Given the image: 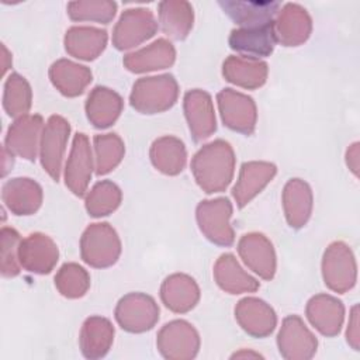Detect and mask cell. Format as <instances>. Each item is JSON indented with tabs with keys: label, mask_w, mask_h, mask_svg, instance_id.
Segmentation results:
<instances>
[{
	"label": "cell",
	"mask_w": 360,
	"mask_h": 360,
	"mask_svg": "<svg viewBox=\"0 0 360 360\" xmlns=\"http://www.w3.org/2000/svg\"><path fill=\"white\" fill-rule=\"evenodd\" d=\"M122 193L120 187L110 181L101 180L93 186V188L86 195V210L89 215L98 218L114 212L121 204Z\"/></svg>",
	"instance_id": "obj_36"
},
{
	"label": "cell",
	"mask_w": 360,
	"mask_h": 360,
	"mask_svg": "<svg viewBox=\"0 0 360 360\" xmlns=\"http://www.w3.org/2000/svg\"><path fill=\"white\" fill-rule=\"evenodd\" d=\"M214 278L218 287L229 294L255 292L260 287V283L239 266L232 253L218 257L214 266Z\"/></svg>",
	"instance_id": "obj_27"
},
{
	"label": "cell",
	"mask_w": 360,
	"mask_h": 360,
	"mask_svg": "<svg viewBox=\"0 0 360 360\" xmlns=\"http://www.w3.org/2000/svg\"><path fill=\"white\" fill-rule=\"evenodd\" d=\"M21 243L20 233L10 226L1 228V274L3 277H15L20 274L18 248Z\"/></svg>",
	"instance_id": "obj_40"
},
{
	"label": "cell",
	"mask_w": 360,
	"mask_h": 360,
	"mask_svg": "<svg viewBox=\"0 0 360 360\" xmlns=\"http://www.w3.org/2000/svg\"><path fill=\"white\" fill-rule=\"evenodd\" d=\"M115 321L127 332L142 333L150 330L159 321V307L150 295L129 292L118 301Z\"/></svg>",
	"instance_id": "obj_6"
},
{
	"label": "cell",
	"mask_w": 360,
	"mask_h": 360,
	"mask_svg": "<svg viewBox=\"0 0 360 360\" xmlns=\"http://www.w3.org/2000/svg\"><path fill=\"white\" fill-rule=\"evenodd\" d=\"M31 101L32 91L30 83L18 73H11L6 79L3 93V107L7 115L14 118L25 115L31 108Z\"/></svg>",
	"instance_id": "obj_35"
},
{
	"label": "cell",
	"mask_w": 360,
	"mask_h": 360,
	"mask_svg": "<svg viewBox=\"0 0 360 360\" xmlns=\"http://www.w3.org/2000/svg\"><path fill=\"white\" fill-rule=\"evenodd\" d=\"M228 41L231 49L240 53V56L253 59L269 56L277 42L274 35V21L257 27L232 30Z\"/></svg>",
	"instance_id": "obj_17"
},
{
	"label": "cell",
	"mask_w": 360,
	"mask_h": 360,
	"mask_svg": "<svg viewBox=\"0 0 360 360\" xmlns=\"http://www.w3.org/2000/svg\"><path fill=\"white\" fill-rule=\"evenodd\" d=\"M107 31L94 27H72L65 35V49L69 55L82 59H96L107 45Z\"/></svg>",
	"instance_id": "obj_31"
},
{
	"label": "cell",
	"mask_w": 360,
	"mask_h": 360,
	"mask_svg": "<svg viewBox=\"0 0 360 360\" xmlns=\"http://www.w3.org/2000/svg\"><path fill=\"white\" fill-rule=\"evenodd\" d=\"M58 291L66 298H80L90 287V276L77 263H65L55 276Z\"/></svg>",
	"instance_id": "obj_38"
},
{
	"label": "cell",
	"mask_w": 360,
	"mask_h": 360,
	"mask_svg": "<svg viewBox=\"0 0 360 360\" xmlns=\"http://www.w3.org/2000/svg\"><path fill=\"white\" fill-rule=\"evenodd\" d=\"M160 298L166 308L176 314L193 309L200 300V288L194 278L176 273L165 278L160 287Z\"/></svg>",
	"instance_id": "obj_23"
},
{
	"label": "cell",
	"mask_w": 360,
	"mask_h": 360,
	"mask_svg": "<svg viewBox=\"0 0 360 360\" xmlns=\"http://www.w3.org/2000/svg\"><path fill=\"white\" fill-rule=\"evenodd\" d=\"M179 86L172 75L138 79L129 96L131 107L141 114H158L174 105Z\"/></svg>",
	"instance_id": "obj_2"
},
{
	"label": "cell",
	"mask_w": 360,
	"mask_h": 360,
	"mask_svg": "<svg viewBox=\"0 0 360 360\" xmlns=\"http://www.w3.org/2000/svg\"><path fill=\"white\" fill-rule=\"evenodd\" d=\"M224 13L242 27H257L273 21L280 1H218Z\"/></svg>",
	"instance_id": "obj_32"
},
{
	"label": "cell",
	"mask_w": 360,
	"mask_h": 360,
	"mask_svg": "<svg viewBox=\"0 0 360 360\" xmlns=\"http://www.w3.org/2000/svg\"><path fill=\"white\" fill-rule=\"evenodd\" d=\"M52 84L66 97H77L91 83L93 75L89 68L68 59H59L49 68Z\"/></svg>",
	"instance_id": "obj_30"
},
{
	"label": "cell",
	"mask_w": 360,
	"mask_h": 360,
	"mask_svg": "<svg viewBox=\"0 0 360 360\" xmlns=\"http://www.w3.org/2000/svg\"><path fill=\"white\" fill-rule=\"evenodd\" d=\"M191 172L207 194L224 191L235 172V153L229 142L217 139L200 148L191 159Z\"/></svg>",
	"instance_id": "obj_1"
},
{
	"label": "cell",
	"mask_w": 360,
	"mask_h": 360,
	"mask_svg": "<svg viewBox=\"0 0 360 360\" xmlns=\"http://www.w3.org/2000/svg\"><path fill=\"white\" fill-rule=\"evenodd\" d=\"M312 30L311 17L298 4L288 3L274 21L276 41L284 46H298L305 42Z\"/></svg>",
	"instance_id": "obj_21"
},
{
	"label": "cell",
	"mask_w": 360,
	"mask_h": 360,
	"mask_svg": "<svg viewBox=\"0 0 360 360\" xmlns=\"http://www.w3.org/2000/svg\"><path fill=\"white\" fill-rule=\"evenodd\" d=\"M44 120L39 114H25L8 127L4 148L14 156L34 162L39 149Z\"/></svg>",
	"instance_id": "obj_11"
},
{
	"label": "cell",
	"mask_w": 360,
	"mask_h": 360,
	"mask_svg": "<svg viewBox=\"0 0 360 360\" xmlns=\"http://www.w3.org/2000/svg\"><path fill=\"white\" fill-rule=\"evenodd\" d=\"M96 174L103 176L115 169L124 158L125 148L117 134H104L94 136Z\"/></svg>",
	"instance_id": "obj_37"
},
{
	"label": "cell",
	"mask_w": 360,
	"mask_h": 360,
	"mask_svg": "<svg viewBox=\"0 0 360 360\" xmlns=\"http://www.w3.org/2000/svg\"><path fill=\"white\" fill-rule=\"evenodd\" d=\"M41 186L28 177L7 180L1 188V200L14 215H32L42 204Z\"/></svg>",
	"instance_id": "obj_19"
},
{
	"label": "cell",
	"mask_w": 360,
	"mask_h": 360,
	"mask_svg": "<svg viewBox=\"0 0 360 360\" xmlns=\"http://www.w3.org/2000/svg\"><path fill=\"white\" fill-rule=\"evenodd\" d=\"M277 346L287 360H308L316 353L318 340L300 316L290 315L281 323Z\"/></svg>",
	"instance_id": "obj_12"
},
{
	"label": "cell",
	"mask_w": 360,
	"mask_h": 360,
	"mask_svg": "<svg viewBox=\"0 0 360 360\" xmlns=\"http://www.w3.org/2000/svg\"><path fill=\"white\" fill-rule=\"evenodd\" d=\"M114 340V326L103 316H89L82 326L79 336L80 352L86 359L104 357Z\"/></svg>",
	"instance_id": "obj_25"
},
{
	"label": "cell",
	"mask_w": 360,
	"mask_h": 360,
	"mask_svg": "<svg viewBox=\"0 0 360 360\" xmlns=\"http://www.w3.org/2000/svg\"><path fill=\"white\" fill-rule=\"evenodd\" d=\"M235 319L253 338L269 336L277 325L274 309L263 300L255 297H246L236 304Z\"/></svg>",
	"instance_id": "obj_18"
},
{
	"label": "cell",
	"mask_w": 360,
	"mask_h": 360,
	"mask_svg": "<svg viewBox=\"0 0 360 360\" xmlns=\"http://www.w3.org/2000/svg\"><path fill=\"white\" fill-rule=\"evenodd\" d=\"M231 215L232 204L226 197L204 200L195 210L200 231L210 242L218 246H231L235 240V233L229 224Z\"/></svg>",
	"instance_id": "obj_4"
},
{
	"label": "cell",
	"mask_w": 360,
	"mask_h": 360,
	"mask_svg": "<svg viewBox=\"0 0 360 360\" xmlns=\"http://www.w3.org/2000/svg\"><path fill=\"white\" fill-rule=\"evenodd\" d=\"M267 63L260 59L245 56H229L222 65V75L225 80L243 89H257L266 83Z\"/></svg>",
	"instance_id": "obj_28"
},
{
	"label": "cell",
	"mask_w": 360,
	"mask_h": 360,
	"mask_svg": "<svg viewBox=\"0 0 360 360\" xmlns=\"http://www.w3.org/2000/svg\"><path fill=\"white\" fill-rule=\"evenodd\" d=\"M277 167L270 162H245L240 166L232 195L239 208L249 204L276 176Z\"/></svg>",
	"instance_id": "obj_20"
},
{
	"label": "cell",
	"mask_w": 360,
	"mask_h": 360,
	"mask_svg": "<svg viewBox=\"0 0 360 360\" xmlns=\"http://www.w3.org/2000/svg\"><path fill=\"white\" fill-rule=\"evenodd\" d=\"M184 115L188 129L195 142L210 138L215 129V114L211 96L200 89L190 90L184 94Z\"/></svg>",
	"instance_id": "obj_16"
},
{
	"label": "cell",
	"mask_w": 360,
	"mask_h": 360,
	"mask_svg": "<svg viewBox=\"0 0 360 360\" xmlns=\"http://www.w3.org/2000/svg\"><path fill=\"white\" fill-rule=\"evenodd\" d=\"M357 146L359 143H353L350 149H347V153H346V162H347V166L350 167V170L357 176V156H359V152H357Z\"/></svg>",
	"instance_id": "obj_42"
},
{
	"label": "cell",
	"mask_w": 360,
	"mask_h": 360,
	"mask_svg": "<svg viewBox=\"0 0 360 360\" xmlns=\"http://www.w3.org/2000/svg\"><path fill=\"white\" fill-rule=\"evenodd\" d=\"M156 346L169 360L194 359L200 349V336L191 323L183 319L172 321L159 330Z\"/></svg>",
	"instance_id": "obj_7"
},
{
	"label": "cell",
	"mask_w": 360,
	"mask_h": 360,
	"mask_svg": "<svg viewBox=\"0 0 360 360\" xmlns=\"http://www.w3.org/2000/svg\"><path fill=\"white\" fill-rule=\"evenodd\" d=\"M323 283L335 292L343 294L356 284L357 267L353 252L343 242L330 243L322 259Z\"/></svg>",
	"instance_id": "obj_5"
},
{
	"label": "cell",
	"mask_w": 360,
	"mask_h": 360,
	"mask_svg": "<svg viewBox=\"0 0 360 360\" xmlns=\"http://www.w3.org/2000/svg\"><path fill=\"white\" fill-rule=\"evenodd\" d=\"M158 31V22L148 8L125 10L112 31V44L118 51L134 48Z\"/></svg>",
	"instance_id": "obj_10"
},
{
	"label": "cell",
	"mask_w": 360,
	"mask_h": 360,
	"mask_svg": "<svg viewBox=\"0 0 360 360\" xmlns=\"http://www.w3.org/2000/svg\"><path fill=\"white\" fill-rule=\"evenodd\" d=\"M238 253L243 263L263 280H271L276 273V252L266 235L250 232L238 242Z\"/></svg>",
	"instance_id": "obj_15"
},
{
	"label": "cell",
	"mask_w": 360,
	"mask_h": 360,
	"mask_svg": "<svg viewBox=\"0 0 360 360\" xmlns=\"http://www.w3.org/2000/svg\"><path fill=\"white\" fill-rule=\"evenodd\" d=\"M69 134L70 125L60 115H51L42 129L39 142V159L44 170L55 181H59L60 177Z\"/></svg>",
	"instance_id": "obj_8"
},
{
	"label": "cell",
	"mask_w": 360,
	"mask_h": 360,
	"mask_svg": "<svg viewBox=\"0 0 360 360\" xmlns=\"http://www.w3.org/2000/svg\"><path fill=\"white\" fill-rule=\"evenodd\" d=\"M80 255L83 262L91 267L112 266L121 255V240L115 229L107 222L87 226L80 239Z\"/></svg>",
	"instance_id": "obj_3"
},
{
	"label": "cell",
	"mask_w": 360,
	"mask_h": 360,
	"mask_svg": "<svg viewBox=\"0 0 360 360\" xmlns=\"http://www.w3.org/2000/svg\"><path fill=\"white\" fill-rule=\"evenodd\" d=\"M193 7L187 1L159 3V24L162 31L173 39H184L193 28Z\"/></svg>",
	"instance_id": "obj_34"
},
{
	"label": "cell",
	"mask_w": 360,
	"mask_h": 360,
	"mask_svg": "<svg viewBox=\"0 0 360 360\" xmlns=\"http://www.w3.org/2000/svg\"><path fill=\"white\" fill-rule=\"evenodd\" d=\"M59 250L56 243L45 233L34 232L21 239L18 260L22 269L35 274H48L56 266Z\"/></svg>",
	"instance_id": "obj_13"
},
{
	"label": "cell",
	"mask_w": 360,
	"mask_h": 360,
	"mask_svg": "<svg viewBox=\"0 0 360 360\" xmlns=\"http://www.w3.org/2000/svg\"><path fill=\"white\" fill-rule=\"evenodd\" d=\"M347 343L354 349L359 350V322H357V305L352 308V316L349 321L347 332H346Z\"/></svg>",
	"instance_id": "obj_41"
},
{
	"label": "cell",
	"mask_w": 360,
	"mask_h": 360,
	"mask_svg": "<svg viewBox=\"0 0 360 360\" xmlns=\"http://www.w3.org/2000/svg\"><path fill=\"white\" fill-rule=\"evenodd\" d=\"M93 173V156L86 134L77 132L65 166V184L77 197H83Z\"/></svg>",
	"instance_id": "obj_14"
},
{
	"label": "cell",
	"mask_w": 360,
	"mask_h": 360,
	"mask_svg": "<svg viewBox=\"0 0 360 360\" xmlns=\"http://www.w3.org/2000/svg\"><path fill=\"white\" fill-rule=\"evenodd\" d=\"M174 59H176L174 46L169 41L160 38L152 42L146 48H142L136 52L125 55L122 59V63L129 72L143 73V72L166 69L174 63Z\"/></svg>",
	"instance_id": "obj_26"
},
{
	"label": "cell",
	"mask_w": 360,
	"mask_h": 360,
	"mask_svg": "<svg viewBox=\"0 0 360 360\" xmlns=\"http://www.w3.org/2000/svg\"><path fill=\"white\" fill-rule=\"evenodd\" d=\"M235 357H263V356H262V354H259V353H255V352L240 350V352H238V353L232 354V359H235Z\"/></svg>",
	"instance_id": "obj_43"
},
{
	"label": "cell",
	"mask_w": 360,
	"mask_h": 360,
	"mask_svg": "<svg viewBox=\"0 0 360 360\" xmlns=\"http://www.w3.org/2000/svg\"><path fill=\"white\" fill-rule=\"evenodd\" d=\"M150 162L163 174L176 176L186 165V148L184 143L176 136H162L156 139L150 146Z\"/></svg>",
	"instance_id": "obj_33"
},
{
	"label": "cell",
	"mask_w": 360,
	"mask_h": 360,
	"mask_svg": "<svg viewBox=\"0 0 360 360\" xmlns=\"http://www.w3.org/2000/svg\"><path fill=\"white\" fill-rule=\"evenodd\" d=\"M284 215L291 228H302L312 212L311 187L301 179H291L283 190Z\"/></svg>",
	"instance_id": "obj_29"
},
{
	"label": "cell",
	"mask_w": 360,
	"mask_h": 360,
	"mask_svg": "<svg viewBox=\"0 0 360 360\" xmlns=\"http://www.w3.org/2000/svg\"><path fill=\"white\" fill-rule=\"evenodd\" d=\"M217 101L225 127L243 135L255 131L257 111L252 97L233 89H222L217 94Z\"/></svg>",
	"instance_id": "obj_9"
},
{
	"label": "cell",
	"mask_w": 360,
	"mask_h": 360,
	"mask_svg": "<svg viewBox=\"0 0 360 360\" xmlns=\"http://www.w3.org/2000/svg\"><path fill=\"white\" fill-rule=\"evenodd\" d=\"M307 318L319 333L332 338L342 329L345 307L340 300L332 295L318 294L307 304Z\"/></svg>",
	"instance_id": "obj_22"
},
{
	"label": "cell",
	"mask_w": 360,
	"mask_h": 360,
	"mask_svg": "<svg viewBox=\"0 0 360 360\" xmlns=\"http://www.w3.org/2000/svg\"><path fill=\"white\" fill-rule=\"evenodd\" d=\"M122 107V97L117 91L97 86L90 91L86 100V115L96 128L104 129L118 120Z\"/></svg>",
	"instance_id": "obj_24"
},
{
	"label": "cell",
	"mask_w": 360,
	"mask_h": 360,
	"mask_svg": "<svg viewBox=\"0 0 360 360\" xmlns=\"http://www.w3.org/2000/svg\"><path fill=\"white\" fill-rule=\"evenodd\" d=\"M117 11L115 1H72L68 4V14L73 21H97L108 24Z\"/></svg>",
	"instance_id": "obj_39"
}]
</instances>
